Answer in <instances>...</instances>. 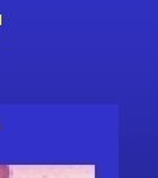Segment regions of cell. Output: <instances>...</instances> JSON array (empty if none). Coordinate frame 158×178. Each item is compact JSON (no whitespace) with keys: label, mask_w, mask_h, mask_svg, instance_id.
<instances>
[{"label":"cell","mask_w":158,"mask_h":178,"mask_svg":"<svg viewBox=\"0 0 158 178\" xmlns=\"http://www.w3.org/2000/svg\"><path fill=\"white\" fill-rule=\"evenodd\" d=\"M12 170L8 165H0V178H11Z\"/></svg>","instance_id":"1"}]
</instances>
